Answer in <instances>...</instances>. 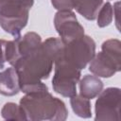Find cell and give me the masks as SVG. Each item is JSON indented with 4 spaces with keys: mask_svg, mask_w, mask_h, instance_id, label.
<instances>
[{
    "mask_svg": "<svg viewBox=\"0 0 121 121\" xmlns=\"http://www.w3.org/2000/svg\"><path fill=\"white\" fill-rule=\"evenodd\" d=\"M62 47L63 43L60 38H48L16 61L12 67L18 75L20 91L25 94L48 91L42 80L50 76L53 63Z\"/></svg>",
    "mask_w": 121,
    "mask_h": 121,
    "instance_id": "obj_1",
    "label": "cell"
},
{
    "mask_svg": "<svg viewBox=\"0 0 121 121\" xmlns=\"http://www.w3.org/2000/svg\"><path fill=\"white\" fill-rule=\"evenodd\" d=\"M5 40H0V67H3L6 62V56H5Z\"/></svg>",
    "mask_w": 121,
    "mask_h": 121,
    "instance_id": "obj_16",
    "label": "cell"
},
{
    "mask_svg": "<svg viewBox=\"0 0 121 121\" xmlns=\"http://www.w3.org/2000/svg\"><path fill=\"white\" fill-rule=\"evenodd\" d=\"M19 105L26 119L30 121H64L68 116L64 102L48 91L26 94L20 99Z\"/></svg>",
    "mask_w": 121,
    "mask_h": 121,
    "instance_id": "obj_2",
    "label": "cell"
},
{
    "mask_svg": "<svg viewBox=\"0 0 121 121\" xmlns=\"http://www.w3.org/2000/svg\"><path fill=\"white\" fill-rule=\"evenodd\" d=\"M55 72L52 78V87L55 93L64 96L71 97L77 94V83L80 79L81 72L60 59L55 60Z\"/></svg>",
    "mask_w": 121,
    "mask_h": 121,
    "instance_id": "obj_5",
    "label": "cell"
},
{
    "mask_svg": "<svg viewBox=\"0 0 121 121\" xmlns=\"http://www.w3.org/2000/svg\"><path fill=\"white\" fill-rule=\"evenodd\" d=\"M71 2L73 9L90 21L96 19L98 10L103 5V0H71Z\"/></svg>",
    "mask_w": 121,
    "mask_h": 121,
    "instance_id": "obj_11",
    "label": "cell"
},
{
    "mask_svg": "<svg viewBox=\"0 0 121 121\" xmlns=\"http://www.w3.org/2000/svg\"><path fill=\"white\" fill-rule=\"evenodd\" d=\"M70 104L73 112L81 118H90L92 116L90 99H87L80 95H75L70 97Z\"/></svg>",
    "mask_w": 121,
    "mask_h": 121,
    "instance_id": "obj_12",
    "label": "cell"
},
{
    "mask_svg": "<svg viewBox=\"0 0 121 121\" xmlns=\"http://www.w3.org/2000/svg\"><path fill=\"white\" fill-rule=\"evenodd\" d=\"M54 26L63 44L84 35V28L72 10H59L54 17Z\"/></svg>",
    "mask_w": 121,
    "mask_h": 121,
    "instance_id": "obj_7",
    "label": "cell"
},
{
    "mask_svg": "<svg viewBox=\"0 0 121 121\" xmlns=\"http://www.w3.org/2000/svg\"><path fill=\"white\" fill-rule=\"evenodd\" d=\"M101 51L112 58L116 63L121 64V42L117 39L105 41L101 45Z\"/></svg>",
    "mask_w": 121,
    "mask_h": 121,
    "instance_id": "obj_13",
    "label": "cell"
},
{
    "mask_svg": "<svg viewBox=\"0 0 121 121\" xmlns=\"http://www.w3.org/2000/svg\"><path fill=\"white\" fill-rule=\"evenodd\" d=\"M1 115L6 120H26L20 105L13 102H8L3 106Z\"/></svg>",
    "mask_w": 121,
    "mask_h": 121,
    "instance_id": "obj_14",
    "label": "cell"
},
{
    "mask_svg": "<svg viewBox=\"0 0 121 121\" xmlns=\"http://www.w3.org/2000/svg\"><path fill=\"white\" fill-rule=\"evenodd\" d=\"M20 92L18 75L14 67H9L0 72V94L12 96Z\"/></svg>",
    "mask_w": 121,
    "mask_h": 121,
    "instance_id": "obj_9",
    "label": "cell"
},
{
    "mask_svg": "<svg viewBox=\"0 0 121 121\" xmlns=\"http://www.w3.org/2000/svg\"><path fill=\"white\" fill-rule=\"evenodd\" d=\"M34 0H0V26L14 38L19 37L28 22Z\"/></svg>",
    "mask_w": 121,
    "mask_h": 121,
    "instance_id": "obj_3",
    "label": "cell"
},
{
    "mask_svg": "<svg viewBox=\"0 0 121 121\" xmlns=\"http://www.w3.org/2000/svg\"><path fill=\"white\" fill-rule=\"evenodd\" d=\"M89 63V71L98 78H111L121 70V64L116 63L102 51L95 54Z\"/></svg>",
    "mask_w": 121,
    "mask_h": 121,
    "instance_id": "obj_8",
    "label": "cell"
},
{
    "mask_svg": "<svg viewBox=\"0 0 121 121\" xmlns=\"http://www.w3.org/2000/svg\"><path fill=\"white\" fill-rule=\"evenodd\" d=\"M112 17H113L112 6L110 2H106L105 4H103L101 6L100 9L98 10V13H97V16H96L97 26L99 27L108 26L112 23Z\"/></svg>",
    "mask_w": 121,
    "mask_h": 121,
    "instance_id": "obj_15",
    "label": "cell"
},
{
    "mask_svg": "<svg viewBox=\"0 0 121 121\" xmlns=\"http://www.w3.org/2000/svg\"><path fill=\"white\" fill-rule=\"evenodd\" d=\"M95 101V121H119L121 106V90L109 87L97 95Z\"/></svg>",
    "mask_w": 121,
    "mask_h": 121,
    "instance_id": "obj_6",
    "label": "cell"
},
{
    "mask_svg": "<svg viewBox=\"0 0 121 121\" xmlns=\"http://www.w3.org/2000/svg\"><path fill=\"white\" fill-rule=\"evenodd\" d=\"M95 54V43L88 35H83L65 44L59 59L70 66L81 71L91 61Z\"/></svg>",
    "mask_w": 121,
    "mask_h": 121,
    "instance_id": "obj_4",
    "label": "cell"
},
{
    "mask_svg": "<svg viewBox=\"0 0 121 121\" xmlns=\"http://www.w3.org/2000/svg\"><path fill=\"white\" fill-rule=\"evenodd\" d=\"M103 90V82L96 76L85 75L79 80V93L80 95L87 98L93 99L96 97Z\"/></svg>",
    "mask_w": 121,
    "mask_h": 121,
    "instance_id": "obj_10",
    "label": "cell"
}]
</instances>
